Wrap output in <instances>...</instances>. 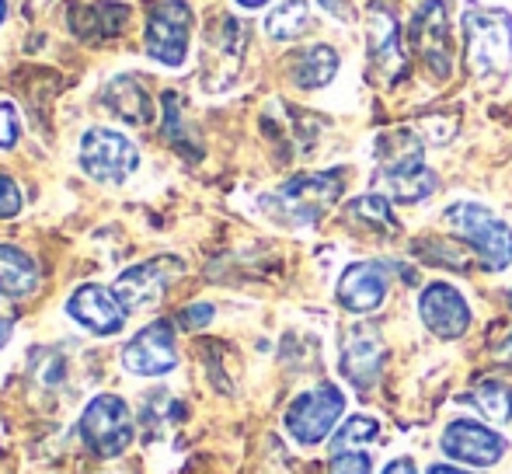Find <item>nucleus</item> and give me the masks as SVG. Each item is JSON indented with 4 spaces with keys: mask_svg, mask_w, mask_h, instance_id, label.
Masks as SVG:
<instances>
[{
    "mask_svg": "<svg viewBox=\"0 0 512 474\" xmlns=\"http://www.w3.org/2000/svg\"><path fill=\"white\" fill-rule=\"evenodd\" d=\"M328 474H373V464L363 450H349V454H331Z\"/></svg>",
    "mask_w": 512,
    "mask_h": 474,
    "instance_id": "a878e982",
    "label": "nucleus"
},
{
    "mask_svg": "<svg viewBox=\"0 0 512 474\" xmlns=\"http://www.w3.org/2000/svg\"><path fill=\"white\" fill-rule=\"evenodd\" d=\"M7 339H11V318H7V314L0 311V349L7 346Z\"/></svg>",
    "mask_w": 512,
    "mask_h": 474,
    "instance_id": "2f4dec72",
    "label": "nucleus"
},
{
    "mask_svg": "<svg viewBox=\"0 0 512 474\" xmlns=\"http://www.w3.org/2000/svg\"><path fill=\"white\" fill-rule=\"evenodd\" d=\"M102 102H105V109L112 112L115 119L126 122V126H150L154 116H157L150 91L129 74H119V77H112V81L105 84Z\"/></svg>",
    "mask_w": 512,
    "mask_h": 474,
    "instance_id": "6ab92c4d",
    "label": "nucleus"
},
{
    "mask_svg": "<svg viewBox=\"0 0 512 474\" xmlns=\"http://www.w3.org/2000/svg\"><path fill=\"white\" fill-rule=\"evenodd\" d=\"M467 405H474L485 419H492V422H509L512 419V387L502 384V380H481V384H474V391L467 394Z\"/></svg>",
    "mask_w": 512,
    "mask_h": 474,
    "instance_id": "b1692460",
    "label": "nucleus"
},
{
    "mask_svg": "<svg viewBox=\"0 0 512 474\" xmlns=\"http://www.w3.org/2000/svg\"><path fill=\"white\" fill-rule=\"evenodd\" d=\"M237 4L248 7V11H255V7H265V4H269V0H237Z\"/></svg>",
    "mask_w": 512,
    "mask_h": 474,
    "instance_id": "f704fd0d",
    "label": "nucleus"
},
{
    "mask_svg": "<svg viewBox=\"0 0 512 474\" xmlns=\"http://www.w3.org/2000/svg\"><path fill=\"white\" fill-rule=\"evenodd\" d=\"M324 7H328V11L335 14V18H345V21L352 18V11L345 7V0H324Z\"/></svg>",
    "mask_w": 512,
    "mask_h": 474,
    "instance_id": "7c9ffc66",
    "label": "nucleus"
},
{
    "mask_svg": "<svg viewBox=\"0 0 512 474\" xmlns=\"http://www.w3.org/2000/svg\"><path fill=\"white\" fill-rule=\"evenodd\" d=\"M429 474H471V471H460V468H450V464H432Z\"/></svg>",
    "mask_w": 512,
    "mask_h": 474,
    "instance_id": "473e14b6",
    "label": "nucleus"
},
{
    "mask_svg": "<svg viewBox=\"0 0 512 474\" xmlns=\"http://www.w3.org/2000/svg\"><path fill=\"white\" fill-rule=\"evenodd\" d=\"M67 18L74 35H81L84 42H105L119 39L126 21L133 18V11H129V4H119V0H91V4H74Z\"/></svg>",
    "mask_w": 512,
    "mask_h": 474,
    "instance_id": "a211bd4d",
    "label": "nucleus"
},
{
    "mask_svg": "<svg viewBox=\"0 0 512 474\" xmlns=\"http://www.w3.org/2000/svg\"><path fill=\"white\" fill-rule=\"evenodd\" d=\"M502 363H509V366H512V335L506 339V346H502Z\"/></svg>",
    "mask_w": 512,
    "mask_h": 474,
    "instance_id": "72a5a7b5",
    "label": "nucleus"
},
{
    "mask_svg": "<svg viewBox=\"0 0 512 474\" xmlns=\"http://www.w3.org/2000/svg\"><path fill=\"white\" fill-rule=\"evenodd\" d=\"M446 224L450 231L467 241V248L481 258V265L492 272H502L512 265V227L502 217H495L488 206L460 199V203L446 206Z\"/></svg>",
    "mask_w": 512,
    "mask_h": 474,
    "instance_id": "7ed1b4c3",
    "label": "nucleus"
},
{
    "mask_svg": "<svg viewBox=\"0 0 512 474\" xmlns=\"http://www.w3.org/2000/svg\"><path fill=\"white\" fill-rule=\"evenodd\" d=\"M192 25H196V14L185 0H161L150 7L147 32H143V49L150 60L164 67H182L189 60Z\"/></svg>",
    "mask_w": 512,
    "mask_h": 474,
    "instance_id": "0eeeda50",
    "label": "nucleus"
},
{
    "mask_svg": "<svg viewBox=\"0 0 512 474\" xmlns=\"http://www.w3.org/2000/svg\"><path fill=\"white\" fill-rule=\"evenodd\" d=\"M21 206H25V196H21V185L14 182V178L0 175V220L18 217Z\"/></svg>",
    "mask_w": 512,
    "mask_h": 474,
    "instance_id": "bb28decb",
    "label": "nucleus"
},
{
    "mask_svg": "<svg viewBox=\"0 0 512 474\" xmlns=\"http://www.w3.org/2000/svg\"><path fill=\"white\" fill-rule=\"evenodd\" d=\"M213 321V304H189L182 314H178V325L196 332V328H206Z\"/></svg>",
    "mask_w": 512,
    "mask_h": 474,
    "instance_id": "c85d7f7f",
    "label": "nucleus"
},
{
    "mask_svg": "<svg viewBox=\"0 0 512 474\" xmlns=\"http://www.w3.org/2000/svg\"><path fill=\"white\" fill-rule=\"evenodd\" d=\"M342 189H345V175L338 168L304 171V175L286 178L276 192H269L262 199V210L286 227H314L338 203Z\"/></svg>",
    "mask_w": 512,
    "mask_h": 474,
    "instance_id": "f257e3e1",
    "label": "nucleus"
},
{
    "mask_svg": "<svg viewBox=\"0 0 512 474\" xmlns=\"http://www.w3.org/2000/svg\"><path fill=\"white\" fill-rule=\"evenodd\" d=\"M408 42L436 81L453 77V21L446 0H422L411 14Z\"/></svg>",
    "mask_w": 512,
    "mask_h": 474,
    "instance_id": "20e7f679",
    "label": "nucleus"
},
{
    "mask_svg": "<svg viewBox=\"0 0 512 474\" xmlns=\"http://www.w3.org/2000/svg\"><path fill=\"white\" fill-rule=\"evenodd\" d=\"M352 224H359L363 231L377 234V237H394L398 234V220H394L391 199L377 196V192H366V196H356L349 206H345Z\"/></svg>",
    "mask_w": 512,
    "mask_h": 474,
    "instance_id": "4be33fe9",
    "label": "nucleus"
},
{
    "mask_svg": "<svg viewBox=\"0 0 512 474\" xmlns=\"http://www.w3.org/2000/svg\"><path fill=\"white\" fill-rule=\"evenodd\" d=\"M418 318L436 339H460L471 328V307L450 283H429L418 297Z\"/></svg>",
    "mask_w": 512,
    "mask_h": 474,
    "instance_id": "4468645a",
    "label": "nucleus"
},
{
    "mask_svg": "<svg viewBox=\"0 0 512 474\" xmlns=\"http://www.w3.org/2000/svg\"><path fill=\"white\" fill-rule=\"evenodd\" d=\"M377 433H380L377 419H370V415H352V419H345L342 429L331 436V454H349V450L366 447V443L377 440Z\"/></svg>",
    "mask_w": 512,
    "mask_h": 474,
    "instance_id": "393cba45",
    "label": "nucleus"
},
{
    "mask_svg": "<svg viewBox=\"0 0 512 474\" xmlns=\"http://www.w3.org/2000/svg\"><path fill=\"white\" fill-rule=\"evenodd\" d=\"M384 474H418V468L408 461V457H401V461H391V464H387V471H384Z\"/></svg>",
    "mask_w": 512,
    "mask_h": 474,
    "instance_id": "c756f323",
    "label": "nucleus"
},
{
    "mask_svg": "<svg viewBox=\"0 0 512 474\" xmlns=\"http://www.w3.org/2000/svg\"><path fill=\"white\" fill-rule=\"evenodd\" d=\"M467 67L478 77H502L512 67V14L502 7H467L464 18Z\"/></svg>",
    "mask_w": 512,
    "mask_h": 474,
    "instance_id": "f03ea898",
    "label": "nucleus"
},
{
    "mask_svg": "<svg viewBox=\"0 0 512 474\" xmlns=\"http://www.w3.org/2000/svg\"><path fill=\"white\" fill-rule=\"evenodd\" d=\"M182 272H185L182 258L157 255L122 272L112 290H115V297H119V304L126 307V314H133V311H143V307H154L157 300L175 286V279L182 276Z\"/></svg>",
    "mask_w": 512,
    "mask_h": 474,
    "instance_id": "9d476101",
    "label": "nucleus"
},
{
    "mask_svg": "<svg viewBox=\"0 0 512 474\" xmlns=\"http://www.w3.org/2000/svg\"><path fill=\"white\" fill-rule=\"evenodd\" d=\"M42 283L39 262L18 244H0V297L28 300Z\"/></svg>",
    "mask_w": 512,
    "mask_h": 474,
    "instance_id": "aec40b11",
    "label": "nucleus"
},
{
    "mask_svg": "<svg viewBox=\"0 0 512 474\" xmlns=\"http://www.w3.org/2000/svg\"><path fill=\"white\" fill-rule=\"evenodd\" d=\"M391 290V272L384 262H352L338 279V304L349 314H373L387 300Z\"/></svg>",
    "mask_w": 512,
    "mask_h": 474,
    "instance_id": "dca6fc26",
    "label": "nucleus"
},
{
    "mask_svg": "<svg viewBox=\"0 0 512 474\" xmlns=\"http://www.w3.org/2000/svg\"><path fill=\"white\" fill-rule=\"evenodd\" d=\"M77 161L88 178L102 185H122L136 168H140V150L129 140L126 133L108 126H91L81 136V150H77Z\"/></svg>",
    "mask_w": 512,
    "mask_h": 474,
    "instance_id": "39448f33",
    "label": "nucleus"
},
{
    "mask_svg": "<svg viewBox=\"0 0 512 474\" xmlns=\"http://www.w3.org/2000/svg\"><path fill=\"white\" fill-rule=\"evenodd\" d=\"M387 363V346L384 335L373 325H349L342 332V342H338V370L349 384L356 387H373L384 373Z\"/></svg>",
    "mask_w": 512,
    "mask_h": 474,
    "instance_id": "9b49d317",
    "label": "nucleus"
},
{
    "mask_svg": "<svg viewBox=\"0 0 512 474\" xmlns=\"http://www.w3.org/2000/svg\"><path fill=\"white\" fill-rule=\"evenodd\" d=\"M67 314L91 335H119L126 328V307L119 304L115 290H105L98 283H84L70 293Z\"/></svg>",
    "mask_w": 512,
    "mask_h": 474,
    "instance_id": "2eb2a0df",
    "label": "nucleus"
},
{
    "mask_svg": "<svg viewBox=\"0 0 512 474\" xmlns=\"http://www.w3.org/2000/svg\"><path fill=\"white\" fill-rule=\"evenodd\" d=\"M21 136V122H18V109H14L7 98H0V150L14 147Z\"/></svg>",
    "mask_w": 512,
    "mask_h": 474,
    "instance_id": "cd10ccee",
    "label": "nucleus"
},
{
    "mask_svg": "<svg viewBox=\"0 0 512 474\" xmlns=\"http://www.w3.org/2000/svg\"><path fill=\"white\" fill-rule=\"evenodd\" d=\"M335 74H338V53L331 46H324V42L300 49V53L293 56V63H290L293 84H297V88H304V91L328 88V84L335 81Z\"/></svg>",
    "mask_w": 512,
    "mask_h": 474,
    "instance_id": "412c9836",
    "label": "nucleus"
},
{
    "mask_svg": "<svg viewBox=\"0 0 512 474\" xmlns=\"http://www.w3.org/2000/svg\"><path fill=\"white\" fill-rule=\"evenodd\" d=\"M366 56L373 70L387 84H401L408 77V53L401 21L387 0H370V21H366Z\"/></svg>",
    "mask_w": 512,
    "mask_h": 474,
    "instance_id": "1a4fd4ad",
    "label": "nucleus"
},
{
    "mask_svg": "<svg viewBox=\"0 0 512 474\" xmlns=\"http://www.w3.org/2000/svg\"><path fill=\"white\" fill-rule=\"evenodd\" d=\"M77 433L95 457H119L136 436L133 412L119 394H98L81 412Z\"/></svg>",
    "mask_w": 512,
    "mask_h": 474,
    "instance_id": "423d86ee",
    "label": "nucleus"
},
{
    "mask_svg": "<svg viewBox=\"0 0 512 474\" xmlns=\"http://www.w3.org/2000/svg\"><path fill=\"white\" fill-rule=\"evenodd\" d=\"M342 412H345L342 387L317 384L290 401L283 422H286V433H290L293 440L304 443V447H314V443H321L324 436L335 429V422L342 419Z\"/></svg>",
    "mask_w": 512,
    "mask_h": 474,
    "instance_id": "6e6552de",
    "label": "nucleus"
},
{
    "mask_svg": "<svg viewBox=\"0 0 512 474\" xmlns=\"http://www.w3.org/2000/svg\"><path fill=\"white\" fill-rule=\"evenodd\" d=\"M446 457H453L457 464H471V468H492L506 457L509 443L502 440L495 429H488L485 422L474 419H457L453 426H446L443 440H439Z\"/></svg>",
    "mask_w": 512,
    "mask_h": 474,
    "instance_id": "ddd939ff",
    "label": "nucleus"
},
{
    "mask_svg": "<svg viewBox=\"0 0 512 474\" xmlns=\"http://www.w3.org/2000/svg\"><path fill=\"white\" fill-rule=\"evenodd\" d=\"M377 182L387 192V199H394V203H422V199H429L439 189L436 171L422 161V154H405L384 161Z\"/></svg>",
    "mask_w": 512,
    "mask_h": 474,
    "instance_id": "f3484780",
    "label": "nucleus"
},
{
    "mask_svg": "<svg viewBox=\"0 0 512 474\" xmlns=\"http://www.w3.org/2000/svg\"><path fill=\"white\" fill-rule=\"evenodd\" d=\"M4 18H7V0H0V25H4Z\"/></svg>",
    "mask_w": 512,
    "mask_h": 474,
    "instance_id": "c9c22d12",
    "label": "nucleus"
},
{
    "mask_svg": "<svg viewBox=\"0 0 512 474\" xmlns=\"http://www.w3.org/2000/svg\"><path fill=\"white\" fill-rule=\"evenodd\" d=\"M122 366L136 377H161L178 366V346L171 321H150L122 349Z\"/></svg>",
    "mask_w": 512,
    "mask_h": 474,
    "instance_id": "f8f14e48",
    "label": "nucleus"
},
{
    "mask_svg": "<svg viewBox=\"0 0 512 474\" xmlns=\"http://www.w3.org/2000/svg\"><path fill=\"white\" fill-rule=\"evenodd\" d=\"M310 28V4L307 0H283L265 14V35L272 42H293Z\"/></svg>",
    "mask_w": 512,
    "mask_h": 474,
    "instance_id": "5701e85b",
    "label": "nucleus"
}]
</instances>
